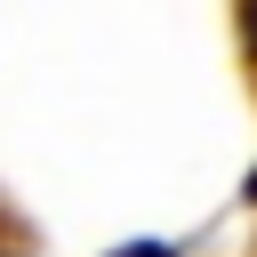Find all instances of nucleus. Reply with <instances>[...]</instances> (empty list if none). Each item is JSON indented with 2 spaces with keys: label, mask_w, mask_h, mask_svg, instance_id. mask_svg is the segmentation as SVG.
<instances>
[{
  "label": "nucleus",
  "mask_w": 257,
  "mask_h": 257,
  "mask_svg": "<svg viewBox=\"0 0 257 257\" xmlns=\"http://www.w3.org/2000/svg\"><path fill=\"white\" fill-rule=\"evenodd\" d=\"M241 201H249V209H257V169H249V177H241Z\"/></svg>",
  "instance_id": "nucleus-3"
},
{
  "label": "nucleus",
  "mask_w": 257,
  "mask_h": 257,
  "mask_svg": "<svg viewBox=\"0 0 257 257\" xmlns=\"http://www.w3.org/2000/svg\"><path fill=\"white\" fill-rule=\"evenodd\" d=\"M112 257H177L169 241H128V249H112Z\"/></svg>",
  "instance_id": "nucleus-2"
},
{
  "label": "nucleus",
  "mask_w": 257,
  "mask_h": 257,
  "mask_svg": "<svg viewBox=\"0 0 257 257\" xmlns=\"http://www.w3.org/2000/svg\"><path fill=\"white\" fill-rule=\"evenodd\" d=\"M241 48H249V64H257V0H241Z\"/></svg>",
  "instance_id": "nucleus-1"
},
{
  "label": "nucleus",
  "mask_w": 257,
  "mask_h": 257,
  "mask_svg": "<svg viewBox=\"0 0 257 257\" xmlns=\"http://www.w3.org/2000/svg\"><path fill=\"white\" fill-rule=\"evenodd\" d=\"M0 257H24V249H0Z\"/></svg>",
  "instance_id": "nucleus-4"
}]
</instances>
